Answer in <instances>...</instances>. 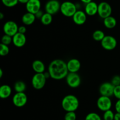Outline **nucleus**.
Masks as SVG:
<instances>
[{"mask_svg":"<svg viewBox=\"0 0 120 120\" xmlns=\"http://www.w3.org/2000/svg\"><path fill=\"white\" fill-rule=\"evenodd\" d=\"M48 72L50 78L55 80H60L66 77L69 74L67 63L60 59H56L49 65Z\"/></svg>","mask_w":120,"mask_h":120,"instance_id":"f257e3e1","label":"nucleus"},{"mask_svg":"<svg viewBox=\"0 0 120 120\" xmlns=\"http://www.w3.org/2000/svg\"><path fill=\"white\" fill-rule=\"evenodd\" d=\"M62 107L66 112H75L79 107V101L75 95H67L62 101Z\"/></svg>","mask_w":120,"mask_h":120,"instance_id":"f03ea898","label":"nucleus"},{"mask_svg":"<svg viewBox=\"0 0 120 120\" xmlns=\"http://www.w3.org/2000/svg\"><path fill=\"white\" fill-rule=\"evenodd\" d=\"M60 12L64 16L72 17L77 11L76 4L70 1H64L61 4Z\"/></svg>","mask_w":120,"mask_h":120,"instance_id":"7ed1b4c3","label":"nucleus"},{"mask_svg":"<svg viewBox=\"0 0 120 120\" xmlns=\"http://www.w3.org/2000/svg\"><path fill=\"white\" fill-rule=\"evenodd\" d=\"M46 80L44 73H36L32 78V85L35 89L39 90L45 87Z\"/></svg>","mask_w":120,"mask_h":120,"instance_id":"20e7f679","label":"nucleus"},{"mask_svg":"<svg viewBox=\"0 0 120 120\" xmlns=\"http://www.w3.org/2000/svg\"><path fill=\"white\" fill-rule=\"evenodd\" d=\"M112 13V8L111 5L107 2H101L98 5V12L99 16L102 19H105L108 16H111Z\"/></svg>","mask_w":120,"mask_h":120,"instance_id":"39448f33","label":"nucleus"},{"mask_svg":"<svg viewBox=\"0 0 120 120\" xmlns=\"http://www.w3.org/2000/svg\"><path fill=\"white\" fill-rule=\"evenodd\" d=\"M97 106L100 110L103 112L111 109L112 101L110 97L101 95L97 101Z\"/></svg>","mask_w":120,"mask_h":120,"instance_id":"423d86ee","label":"nucleus"},{"mask_svg":"<svg viewBox=\"0 0 120 120\" xmlns=\"http://www.w3.org/2000/svg\"><path fill=\"white\" fill-rule=\"evenodd\" d=\"M66 83L70 87L77 88L81 84V77L77 72H69L66 77Z\"/></svg>","mask_w":120,"mask_h":120,"instance_id":"0eeeda50","label":"nucleus"},{"mask_svg":"<svg viewBox=\"0 0 120 120\" xmlns=\"http://www.w3.org/2000/svg\"><path fill=\"white\" fill-rule=\"evenodd\" d=\"M101 45L102 47L106 50H113L117 47V41L114 36L111 35H105L101 41Z\"/></svg>","mask_w":120,"mask_h":120,"instance_id":"6e6552de","label":"nucleus"},{"mask_svg":"<svg viewBox=\"0 0 120 120\" xmlns=\"http://www.w3.org/2000/svg\"><path fill=\"white\" fill-rule=\"evenodd\" d=\"M18 28L19 27L16 22L13 21H8L4 25L3 31L5 34L12 37L18 32Z\"/></svg>","mask_w":120,"mask_h":120,"instance_id":"1a4fd4ad","label":"nucleus"},{"mask_svg":"<svg viewBox=\"0 0 120 120\" xmlns=\"http://www.w3.org/2000/svg\"><path fill=\"white\" fill-rule=\"evenodd\" d=\"M61 4L57 0H49L46 2L45 7L46 12L54 15L60 10Z\"/></svg>","mask_w":120,"mask_h":120,"instance_id":"9d476101","label":"nucleus"},{"mask_svg":"<svg viewBox=\"0 0 120 120\" xmlns=\"http://www.w3.org/2000/svg\"><path fill=\"white\" fill-rule=\"evenodd\" d=\"M28 101V97L24 92H16L12 97V102L17 107H22L25 105Z\"/></svg>","mask_w":120,"mask_h":120,"instance_id":"9b49d317","label":"nucleus"},{"mask_svg":"<svg viewBox=\"0 0 120 120\" xmlns=\"http://www.w3.org/2000/svg\"><path fill=\"white\" fill-rule=\"evenodd\" d=\"M114 87L115 86L111 82H104L101 85L99 88L100 94L102 96L110 97L114 95Z\"/></svg>","mask_w":120,"mask_h":120,"instance_id":"f8f14e48","label":"nucleus"},{"mask_svg":"<svg viewBox=\"0 0 120 120\" xmlns=\"http://www.w3.org/2000/svg\"><path fill=\"white\" fill-rule=\"evenodd\" d=\"M41 2L40 0H29L26 4V9L28 12L36 14L41 10Z\"/></svg>","mask_w":120,"mask_h":120,"instance_id":"ddd939ff","label":"nucleus"},{"mask_svg":"<svg viewBox=\"0 0 120 120\" xmlns=\"http://www.w3.org/2000/svg\"><path fill=\"white\" fill-rule=\"evenodd\" d=\"M26 42V38L24 34L18 32L12 36V43L15 47L21 48L23 47Z\"/></svg>","mask_w":120,"mask_h":120,"instance_id":"4468645a","label":"nucleus"},{"mask_svg":"<svg viewBox=\"0 0 120 120\" xmlns=\"http://www.w3.org/2000/svg\"><path fill=\"white\" fill-rule=\"evenodd\" d=\"M73 21L76 24L81 25L84 24L87 20V14L85 12L81 10H77L72 16Z\"/></svg>","mask_w":120,"mask_h":120,"instance_id":"2eb2a0df","label":"nucleus"},{"mask_svg":"<svg viewBox=\"0 0 120 120\" xmlns=\"http://www.w3.org/2000/svg\"><path fill=\"white\" fill-rule=\"evenodd\" d=\"M67 67L69 72H77L81 68V63L77 59L72 58L67 62Z\"/></svg>","mask_w":120,"mask_h":120,"instance_id":"dca6fc26","label":"nucleus"},{"mask_svg":"<svg viewBox=\"0 0 120 120\" xmlns=\"http://www.w3.org/2000/svg\"><path fill=\"white\" fill-rule=\"evenodd\" d=\"M98 5L96 2L94 1L89 2L85 5L84 12L89 16H93L98 12Z\"/></svg>","mask_w":120,"mask_h":120,"instance_id":"f3484780","label":"nucleus"},{"mask_svg":"<svg viewBox=\"0 0 120 120\" xmlns=\"http://www.w3.org/2000/svg\"><path fill=\"white\" fill-rule=\"evenodd\" d=\"M36 18L35 14L27 12L22 16V22L23 24L26 25H30L35 22Z\"/></svg>","mask_w":120,"mask_h":120,"instance_id":"a211bd4d","label":"nucleus"},{"mask_svg":"<svg viewBox=\"0 0 120 120\" xmlns=\"http://www.w3.org/2000/svg\"><path fill=\"white\" fill-rule=\"evenodd\" d=\"M12 93V88L7 84L2 85L0 87V97L2 99L8 98Z\"/></svg>","mask_w":120,"mask_h":120,"instance_id":"6ab92c4d","label":"nucleus"},{"mask_svg":"<svg viewBox=\"0 0 120 120\" xmlns=\"http://www.w3.org/2000/svg\"><path fill=\"white\" fill-rule=\"evenodd\" d=\"M32 67L36 73H44L45 69V65L44 63L41 60H35L32 62Z\"/></svg>","mask_w":120,"mask_h":120,"instance_id":"aec40b11","label":"nucleus"},{"mask_svg":"<svg viewBox=\"0 0 120 120\" xmlns=\"http://www.w3.org/2000/svg\"><path fill=\"white\" fill-rule=\"evenodd\" d=\"M104 26L108 29H112L117 25V20L114 16H110L104 19L103 21Z\"/></svg>","mask_w":120,"mask_h":120,"instance_id":"412c9836","label":"nucleus"},{"mask_svg":"<svg viewBox=\"0 0 120 120\" xmlns=\"http://www.w3.org/2000/svg\"><path fill=\"white\" fill-rule=\"evenodd\" d=\"M26 84L24 82L21 81H18L14 84V89L16 92H22L25 91Z\"/></svg>","mask_w":120,"mask_h":120,"instance_id":"4be33fe9","label":"nucleus"},{"mask_svg":"<svg viewBox=\"0 0 120 120\" xmlns=\"http://www.w3.org/2000/svg\"><path fill=\"white\" fill-rule=\"evenodd\" d=\"M53 17L52 15L49 14V13H44L43 16L41 18V22L43 24L45 25H48L50 24L52 22Z\"/></svg>","mask_w":120,"mask_h":120,"instance_id":"5701e85b","label":"nucleus"},{"mask_svg":"<svg viewBox=\"0 0 120 120\" xmlns=\"http://www.w3.org/2000/svg\"><path fill=\"white\" fill-rule=\"evenodd\" d=\"M105 34L101 30H96L93 34V38L96 41H101L105 36Z\"/></svg>","mask_w":120,"mask_h":120,"instance_id":"b1692460","label":"nucleus"},{"mask_svg":"<svg viewBox=\"0 0 120 120\" xmlns=\"http://www.w3.org/2000/svg\"><path fill=\"white\" fill-rule=\"evenodd\" d=\"M9 52V48L8 45L4 44H0V55L2 56H6Z\"/></svg>","mask_w":120,"mask_h":120,"instance_id":"393cba45","label":"nucleus"},{"mask_svg":"<svg viewBox=\"0 0 120 120\" xmlns=\"http://www.w3.org/2000/svg\"><path fill=\"white\" fill-rule=\"evenodd\" d=\"M115 114L111 109L104 112L103 114V120H114Z\"/></svg>","mask_w":120,"mask_h":120,"instance_id":"a878e982","label":"nucleus"},{"mask_svg":"<svg viewBox=\"0 0 120 120\" xmlns=\"http://www.w3.org/2000/svg\"><path fill=\"white\" fill-rule=\"evenodd\" d=\"M85 120H102V119L97 113L90 112L86 116Z\"/></svg>","mask_w":120,"mask_h":120,"instance_id":"bb28decb","label":"nucleus"},{"mask_svg":"<svg viewBox=\"0 0 120 120\" xmlns=\"http://www.w3.org/2000/svg\"><path fill=\"white\" fill-rule=\"evenodd\" d=\"M2 4L7 7H14L18 4V0H1Z\"/></svg>","mask_w":120,"mask_h":120,"instance_id":"cd10ccee","label":"nucleus"},{"mask_svg":"<svg viewBox=\"0 0 120 120\" xmlns=\"http://www.w3.org/2000/svg\"><path fill=\"white\" fill-rule=\"evenodd\" d=\"M11 42H12V36L6 35V34H5V35L2 36V38H1V43L8 45Z\"/></svg>","mask_w":120,"mask_h":120,"instance_id":"c85d7f7f","label":"nucleus"},{"mask_svg":"<svg viewBox=\"0 0 120 120\" xmlns=\"http://www.w3.org/2000/svg\"><path fill=\"white\" fill-rule=\"evenodd\" d=\"M76 114L75 112H66L64 115V120H76Z\"/></svg>","mask_w":120,"mask_h":120,"instance_id":"c756f323","label":"nucleus"},{"mask_svg":"<svg viewBox=\"0 0 120 120\" xmlns=\"http://www.w3.org/2000/svg\"><path fill=\"white\" fill-rule=\"evenodd\" d=\"M113 95L118 100H120V85L115 86Z\"/></svg>","mask_w":120,"mask_h":120,"instance_id":"7c9ffc66","label":"nucleus"},{"mask_svg":"<svg viewBox=\"0 0 120 120\" xmlns=\"http://www.w3.org/2000/svg\"><path fill=\"white\" fill-rule=\"evenodd\" d=\"M111 83L114 86L120 85V76L119 75H115L113 76L111 80Z\"/></svg>","mask_w":120,"mask_h":120,"instance_id":"2f4dec72","label":"nucleus"},{"mask_svg":"<svg viewBox=\"0 0 120 120\" xmlns=\"http://www.w3.org/2000/svg\"><path fill=\"white\" fill-rule=\"evenodd\" d=\"M26 32V28L25 26L21 25L20 27H19L18 28V32L21 33V34H25V32Z\"/></svg>","mask_w":120,"mask_h":120,"instance_id":"473e14b6","label":"nucleus"},{"mask_svg":"<svg viewBox=\"0 0 120 120\" xmlns=\"http://www.w3.org/2000/svg\"><path fill=\"white\" fill-rule=\"evenodd\" d=\"M115 109L117 112L120 113V100H118L115 104Z\"/></svg>","mask_w":120,"mask_h":120,"instance_id":"72a5a7b5","label":"nucleus"},{"mask_svg":"<svg viewBox=\"0 0 120 120\" xmlns=\"http://www.w3.org/2000/svg\"><path fill=\"white\" fill-rule=\"evenodd\" d=\"M43 14H44V13H43L42 11L40 10L39 11H38L36 14H35V16H36V18H39L41 20V18H42V16H43Z\"/></svg>","mask_w":120,"mask_h":120,"instance_id":"f704fd0d","label":"nucleus"},{"mask_svg":"<svg viewBox=\"0 0 120 120\" xmlns=\"http://www.w3.org/2000/svg\"><path fill=\"white\" fill-rule=\"evenodd\" d=\"M114 120H120V113L116 112L114 115Z\"/></svg>","mask_w":120,"mask_h":120,"instance_id":"c9c22d12","label":"nucleus"},{"mask_svg":"<svg viewBox=\"0 0 120 120\" xmlns=\"http://www.w3.org/2000/svg\"><path fill=\"white\" fill-rule=\"evenodd\" d=\"M81 1H82L83 3L85 4H87L89 3V2H91V1H93V0H80Z\"/></svg>","mask_w":120,"mask_h":120,"instance_id":"e433bc0d","label":"nucleus"},{"mask_svg":"<svg viewBox=\"0 0 120 120\" xmlns=\"http://www.w3.org/2000/svg\"><path fill=\"white\" fill-rule=\"evenodd\" d=\"M29 1V0H18V2L21 4H26Z\"/></svg>","mask_w":120,"mask_h":120,"instance_id":"4c0bfd02","label":"nucleus"},{"mask_svg":"<svg viewBox=\"0 0 120 120\" xmlns=\"http://www.w3.org/2000/svg\"><path fill=\"white\" fill-rule=\"evenodd\" d=\"M4 15L3 13L0 12V19H1V20H2V19L4 18Z\"/></svg>","mask_w":120,"mask_h":120,"instance_id":"58836bf2","label":"nucleus"},{"mask_svg":"<svg viewBox=\"0 0 120 120\" xmlns=\"http://www.w3.org/2000/svg\"><path fill=\"white\" fill-rule=\"evenodd\" d=\"M2 75H3V71L2 69H0V78H2Z\"/></svg>","mask_w":120,"mask_h":120,"instance_id":"ea45409f","label":"nucleus"}]
</instances>
